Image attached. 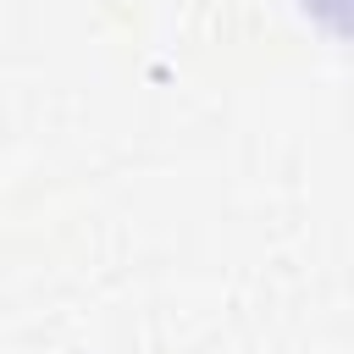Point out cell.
<instances>
[{"label":"cell","instance_id":"1","mask_svg":"<svg viewBox=\"0 0 354 354\" xmlns=\"http://www.w3.org/2000/svg\"><path fill=\"white\" fill-rule=\"evenodd\" d=\"M304 6H310L332 33H343V39L354 44V0H304Z\"/></svg>","mask_w":354,"mask_h":354}]
</instances>
